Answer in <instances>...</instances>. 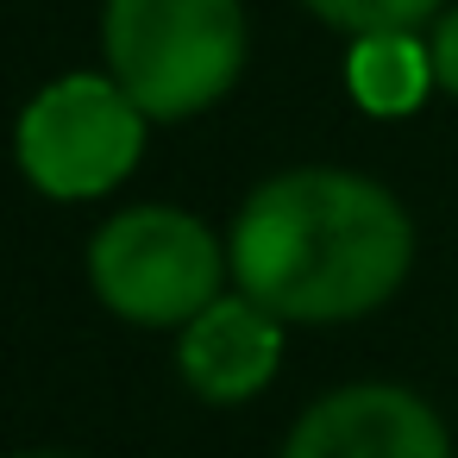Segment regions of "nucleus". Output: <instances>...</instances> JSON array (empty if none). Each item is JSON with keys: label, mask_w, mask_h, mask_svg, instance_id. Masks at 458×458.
Returning a JSON list of instances; mask_svg holds the SVG:
<instances>
[{"label": "nucleus", "mask_w": 458, "mask_h": 458, "mask_svg": "<svg viewBox=\"0 0 458 458\" xmlns=\"http://www.w3.org/2000/svg\"><path fill=\"white\" fill-rule=\"evenodd\" d=\"M408 264L402 201L352 170H289L233 226V276L276 320H358L402 289Z\"/></svg>", "instance_id": "f257e3e1"}, {"label": "nucleus", "mask_w": 458, "mask_h": 458, "mask_svg": "<svg viewBox=\"0 0 458 458\" xmlns=\"http://www.w3.org/2000/svg\"><path fill=\"white\" fill-rule=\"evenodd\" d=\"M107 64L145 120L214 107L245 70L239 0H107Z\"/></svg>", "instance_id": "f03ea898"}, {"label": "nucleus", "mask_w": 458, "mask_h": 458, "mask_svg": "<svg viewBox=\"0 0 458 458\" xmlns=\"http://www.w3.org/2000/svg\"><path fill=\"white\" fill-rule=\"evenodd\" d=\"M89 276L120 320L189 327L220 289V245L195 214L126 208L89 245Z\"/></svg>", "instance_id": "7ed1b4c3"}, {"label": "nucleus", "mask_w": 458, "mask_h": 458, "mask_svg": "<svg viewBox=\"0 0 458 458\" xmlns=\"http://www.w3.org/2000/svg\"><path fill=\"white\" fill-rule=\"evenodd\" d=\"M145 151V107L114 76H64L20 114V170L57 195L89 201L126 182Z\"/></svg>", "instance_id": "20e7f679"}, {"label": "nucleus", "mask_w": 458, "mask_h": 458, "mask_svg": "<svg viewBox=\"0 0 458 458\" xmlns=\"http://www.w3.org/2000/svg\"><path fill=\"white\" fill-rule=\"evenodd\" d=\"M283 458H452V439L414 389L352 383L301 414Z\"/></svg>", "instance_id": "39448f33"}, {"label": "nucleus", "mask_w": 458, "mask_h": 458, "mask_svg": "<svg viewBox=\"0 0 458 458\" xmlns=\"http://www.w3.org/2000/svg\"><path fill=\"white\" fill-rule=\"evenodd\" d=\"M276 358H283V327L264 301L251 295H214L189 327H182V377L195 395L208 402H245L258 395L270 377H276Z\"/></svg>", "instance_id": "423d86ee"}, {"label": "nucleus", "mask_w": 458, "mask_h": 458, "mask_svg": "<svg viewBox=\"0 0 458 458\" xmlns=\"http://www.w3.org/2000/svg\"><path fill=\"white\" fill-rule=\"evenodd\" d=\"M345 82H352V101L364 114H414L427 101V89L439 82L433 76V45H420L414 32H364L352 45V64H345Z\"/></svg>", "instance_id": "0eeeda50"}, {"label": "nucleus", "mask_w": 458, "mask_h": 458, "mask_svg": "<svg viewBox=\"0 0 458 458\" xmlns=\"http://www.w3.org/2000/svg\"><path fill=\"white\" fill-rule=\"evenodd\" d=\"M301 7L320 13L327 26L364 38V32H414L445 7V0H301Z\"/></svg>", "instance_id": "6e6552de"}, {"label": "nucleus", "mask_w": 458, "mask_h": 458, "mask_svg": "<svg viewBox=\"0 0 458 458\" xmlns=\"http://www.w3.org/2000/svg\"><path fill=\"white\" fill-rule=\"evenodd\" d=\"M427 45H433V76H439V89L458 95V7L439 13V26H433Z\"/></svg>", "instance_id": "1a4fd4ad"}, {"label": "nucleus", "mask_w": 458, "mask_h": 458, "mask_svg": "<svg viewBox=\"0 0 458 458\" xmlns=\"http://www.w3.org/2000/svg\"><path fill=\"white\" fill-rule=\"evenodd\" d=\"M38 458H64V452H38Z\"/></svg>", "instance_id": "9d476101"}]
</instances>
